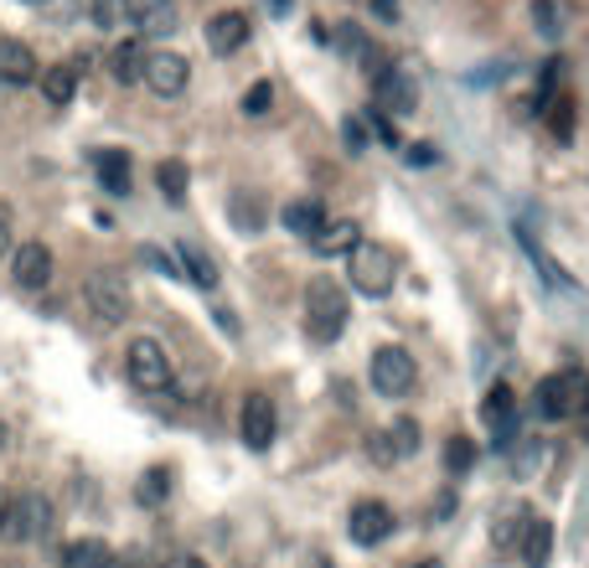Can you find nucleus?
Segmentation results:
<instances>
[{"label":"nucleus","instance_id":"nucleus-5","mask_svg":"<svg viewBox=\"0 0 589 568\" xmlns=\"http://www.w3.org/2000/svg\"><path fill=\"white\" fill-rule=\"evenodd\" d=\"M83 300H88V315L104 321V326H119V321H130V311H135L130 285H124V275H115V269H98V275H88Z\"/></svg>","mask_w":589,"mask_h":568},{"label":"nucleus","instance_id":"nucleus-38","mask_svg":"<svg viewBox=\"0 0 589 568\" xmlns=\"http://www.w3.org/2000/svg\"><path fill=\"white\" fill-rule=\"evenodd\" d=\"M160 568H207V564H202L196 553H171V558H166Z\"/></svg>","mask_w":589,"mask_h":568},{"label":"nucleus","instance_id":"nucleus-8","mask_svg":"<svg viewBox=\"0 0 589 568\" xmlns=\"http://www.w3.org/2000/svg\"><path fill=\"white\" fill-rule=\"evenodd\" d=\"M140 83L160 98H177V94H187V83H192V62L181 58V52H145Z\"/></svg>","mask_w":589,"mask_h":568},{"label":"nucleus","instance_id":"nucleus-34","mask_svg":"<svg viewBox=\"0 0 589 568\" xmlns=\"http://www.w3.org/2000/svg\"><path fill=\"white\" fill-rule=\"evenodd\" d=\"M368 455H373L377 466H393V460H398V455H393V439H388V430H377L373 439H368Z\"/></svg>","mask_w":589,"mask_h":568},{"label":"nucleus","instance_id":"nucleus-23","mask_svg":"<svg viewBox=\"0 0 589 568\" xmlns=\"http://www.w3.org/2000/svg\"><path fill=\"white\" fill-rule=\"evenodd\" d=\"M94 171H98V181H104V192H109V196L130 192V156H124V150H98Z\"/></svg>","mask_w":589,"mask_h":568},{"label":"nucleus","instance_id":"nucleus-30","mask_svg":"<svg viewBox=\"0 0 589 568\" xmlns=\"http://www.w3.org/2000/svg\"><path fill=\"white\" fill-rule=\"evenodd\" d=\"M187 166H181V160H160L156 166V186L160 192H166V202H181V196H187Z\"/></svg>","mask_w":589,"mask_h":568},{"label":"nucleus","instance_id":"nucleus-20","mask_svg":"<svg viewBox=\"0 0 589 568\" xmlns=\"http://www.w3.org/2000/svg\"><path fill=\"white\" fill-rule=\"evenodd\" d=\"M279 222H285L294 238H315L326 228V207H321L315 196H300V202H290V207L279 213Z\"/></svg>","mask_w":589,"mask_h":568},{"label":"nucleus","instance_id":"nucleus-25","mask_svg":"<svg viewBox=\"0 0 589 568\" xmlns=\"http://www.w3.org/2000/svg\"><path fill=\"white\" fill-rule=\"evenodd\" d=\"M177 258H181V275L192 279L196 290H213V285H217V264L202 254L196 243H187V238H181V243H177Z\"/></svg>","mask_w":589,"mask_h":568},{"label":"nucleus","instance_id":"nucleus-28","mask_svg":"<svg viewBox=\"0 0 589 568\" xmlns=\"http://www.w3.org/2000/svg\"><path fill=\"white\" fill-rule=\"evenodd\" d=\"M528 16H532V32H538L543 41L564 37V11H558V0H532Z\"/></svg>","mask_w":589,"mask_h":568},{"label":"nucleus","instance_id":"nucleus-18","mask_svg":"<svg viewBox=\"0 0 589 568\" xmlns=\"http://www.w3.org/2000/svg\"><path fill=\"white\" fill-rule=\"evenodd\" d=\"M79 62H58V68H41V98L52 104V109H68L73 104V94H79Z\"/></svg>","mask_w":589,"mask_h":568},{"label":"nucleus","instance_id":"nucleus-37","mask_svg":"<svg viewBox=\"0 0 589 568\" xmlns=\"http://www.w3.org/2000/svg\"><path fill=\"white\" fill-rule=\"evenodd\" d=\"M409 160H413V166H434L440 150H434V145H409Z\"/></svg>","mask_w":589,"mask_h":568},{"label":"nucleus","instance_id":"nucleus-15","mask_svg":"<svg viewBox=\"0 0 589 568\" xmlns=\"http://www.w3.org/2000/svg\"><path fill=\"white\" fill-rule=\"evenodd\" d=\"M130 26H140V37H171V32L181 26L177 0H135Z\"/></svg>","mask_w":589,"mask_h":568},{"label":"nucleus","instance_id":"nucleus-19","mask_svg":"<svg viewBox=\"0 0 589 568\" xmlns=\"http://www.w3.org/2000/svg\"><path fill=\"white\" fill-rule=\"evenodd\" d=\"M517 243H522V254L532 258V264H538V269H543V279H549L553 290H569V294H585L579 290V279L569 275V269H564V264H553L549 254H543V249H538V238L528 233V228H517Z\"/></svg>","mask_w":589,"mask_h":568},{"label":"nucleus","instance_id":"nucleus-6","mask_svg":"<svg viewBox=\"0 0 589 568\" xmlns=\"http://www.w3.org/2000/svg\"><path fill=\"white\" fill-rule=\"evenodd\" d=\"M368 377H373V388L383 398H404L419 383V367H413V356L404 347H377L373 362H368Z\"/></svg>","mask_w":589,"mask_h":568},{"label":"nucleus","instance_id":"nucleus-33","mask_svg":"<svg viewBox=\"0 0 589 568\" xmlns=\"http://www.w3.org/2000/svg\"><path fill=\"white\" fill-rule=\"evenodd\" d=\"M388 439H393V455L404 460V455L419 450V424H413V419H393V424H388Z\"/></svg>","mask_w":589,"mask_h":568},{"label":"nucleus","instance_id":"nucleus-16","mask_svg":"<svg viewBox=\"0 0 589 568\" xmlns=\"http://www.w3.org/2000/svg\"><path fill=\"white\" fill-rule=\"evenodd\" d=\"M0 83H11V88H26V83H37V52L16 37H0Z\"/></svg>","mask_w":589,"mask_h":568},{"label":"nucleus","instance_id":"nucleus-14","mask_svg":"<svg viewBox=\"0 0 589 568\" xmlns=\"http://www.w3.org/2000/svg\"><path fill=\"white\" fill-rule=\"evenodd\" d=\"M481 419H486V430L507 445V439H517V398H512L507 383H491L486 403H481Z\"/></svg>","mask_w":589,"mask_h":568},{"label":"nucleus","instance_id":"nucleus-7","mask_svg":"<svg viewBox=\"0 0 589 568\" xmlns=\"http://www.w3.org/2000/svg\"><path fill=\"white\" fill-rule=\"evenodd\" d=\"M52 532V501L26 491V496H11V517H5V537L16 543H41Z\"/></svg>","mask_w":589,"mask_h":568},{"label":"nucleus","instance_id":"nucleus-9","mask_svg":"<svg viewBox=\"0 0 589 568\" xmlns=\"http://www.w3.org/2000/svg\"><path fill=\"white\" fill-rule=\"evenodd\" d=\"M393 532V507L388 501H357L352 517H347V537H352L357 548H377V543H388Z\"/></svg>","mask_w":589,"mask_h":568},{"label":"nucleus","instance_id":"nucleus-12","mask_svg":"<svg viewBox=\"0 0 589 568\" xmlns=\"http://www.w3.org/2000/svg\"><path fill=\"white\" fill-rule=\"evenodd\" d=\"M373 98H377V109H393V114H413L419 109V88H413V78L404 68H377Z\"/></svg>","mask_w":589,"mask_h":568},{"label":"nucleus","instance_id":"nucleus-10","mask_svg":"<svg viewBox=\"0 0 589 568\" xmlns=\"http://www.w3.org/2000/svg\"><path fill=\"white\" fill-rule=\"evenodd\" d=\"M275 430H279L275 403H269L264 392H249V398H243V419H238L243 445H249V450H269V445H275Z\"/></svg>","mask_w":589,"mask_h":568},{"label":"nucleus","instance_id":"nucleus-39","mask_svg":"<svg viewBox=\"0 0 589 568\" xmlns=\"http://www.w3.org/2000/svg\"><path fill=\"white\" fill-rule=\"evenodd\" d=\"M11 254V213H5V207H0V258Z\"/></svg>","mask_w":589,"mask_h":568},{"label":"nucleus","instance_id":"nucleus-36","mask_svg":"<svg viewBox=\"0 0 589 568\" xmlns=\"http://www.w3.org/2000/svg\"><path fill=\"white\" fill-rule=\"evenodd\" d=\"M341 135H347V145H352V150H362V145H368V130H362L357 119H347V124H341Z\"/></svg>","mask_w":589,"mask_h":568},{"label":"nucleus","instance_id":"nucleus-1","mask_svg":"<svg viewBox=\"0 0 589 568\" xmlns=\"http://www.w3.org/2000/svg\"><path fill=\"white\" fill-rule=\"evenodd\" d=\"M347 321H352L347 290L336 279H311V290H305V336L315 347H332L336 336L347 331Z\"/></svg>","mask_w":589,"mask_h":568},{"label":"nucleus","instance_id":"nucleus-11","mask_svg":"<svg viewBox=\"0 0 589 568\" xmlns=\"http://www.w3.org/2000/svg\"><path fill=\"white\" fill-rule=\"evenodd\" d=\"M11 279H16L26 294H37L52 285V249L47 243H21L11 254Z\"/></svg>","mask_w":589,"mask_h":568},{"label":"nucleus","instance_id":"nucleus-22","mask_svg":"<svg viewBox=\"0 0 589 568\" xmlns=\"http://www.w3.org/2000/svg\"><path fill=\"white\" fill-rule=\"evenodd\" d=\"M140 73H145V41L124 37L115 52H109V78L130 88V83H140Z\"/></svg>","mask_w":589,"mask_h":568},{"label":"nucleus","instance_id":"nucleus-17","mask_svg":"<svg viewBox=\"0 0 589 568\" xmlns=\"http://www.w3.org/2000/svg\"><path fill=\"white\" fill-rule=\"evenodd\" d=\"M517 553H522V564H528V568H543V564H549V553H553L549 517L528 511V522H522V537H517Z\"/></svg>","mask_w":589,"mask_h":568},{"label":"nucleus","instance_id":"nucleus-41","mask_svg":"<svg viewBox=\"0 0 589 568\" xmlns=\"http://www.w3.org/2000/svg\"><path fill=\"white\" fill-rule=\"evenodd\" d=\"M5 517H11V491H0V532H5Z\"/></svg>","mask_w":589,"mask_h":568},{"label":"nucleus","instance_id":"nucleus-24","mask_svg":"<svg viewBox=\"0 0 589 568\" xmlns=\"http://www.w3.org/2000/svg\"><path fill=\"white\" fill-rule=\"evenodd\" d=\"M62 568H115V553L98 537H79V543L62 548Z\"/></svg>","mask_w":589,"mask_h":568},{"label":"nucleus","instance_id":"nucleus-21","mask_svg":"<svg viewBox=\"0 0 589 568\" xmlns=\"http://www.w3.org/2000/svg\"><path fill=\"white\" fill-rule=\"evenodd\" d=\"M311 243H315V254L321 258H347L357 243H362V228H357V222H326Z\"/></svg>","mask_w":589,"mask_h":568},{"label":"nucleus","instance_id":"nucleus-27","mask_svg":"<svg viewBox=\"0 0 589 568\" xmlns=\"http://www.w3.org/2000/svg\"><path fill=\"white\" fill-rule=\"evenodd\" d=\"M130 11H135V0H88V16H94L98 32H124Z\"/></svg>","mask_w":589,"mask_h":568},{"label":"nucleus","instance_id":"nucleus-44","mask_svg":"<svg viewBox=\"0 0 589 568\" xmlns=\"http://www.w3.org/2000/svg\"><path fill=\"white\" fill-rule=\"evenodd\" d=\"M579 419H589V409H585V413H579Z\"/></svg>","mask_w":589,"mask_h":568},{"label":"nucleus","instance_id":"nucleus-32","mask_svg":"<svg viewBox=\"0 0 589 568\" xmlns=\"http://www.w3.org/2000/svg\"><path fill=\"white\" fill-rule=\"evenodd\" d=\"M476 460V439L471 434H450V445H445V466H450V475H466Z\"/></svg>","mask_w":589,"mask_h":568},{"label":"nucleus","instance_id":"nucleus-3","mask_svg":"<svg viewBox=\"0 0 589 568\" xmlns=\"http://www.w3.org/2000/svg\"><path fill=\"white\" fill-rule=\"evenodd\" d=\"M347 275H352V290H362L368 300H383L398 285V258L383 243H357L347 254Z\"/></svg>","mask_w":589,"mask_h":568},{"label":"nucleus","instance_id":"nucleus-29","mask_svg":"<svg viewBox=\"0 0 589 568\" xmlns=\"http://www.w3.org/2000/svg\"><path fill=\"white\" fill-rule=\"evenodd\" d=\"M522 522H528V511H502V517H496V528H491V543H496V548L502 553H512L517 548V537H522Z\"/></svg>","mask_w":589,"mask_h":568},{"label":"nucleus","instance_id":"nucleus-26","mask_svg":"<svg viewBox=\"0 0 589 568\" xmlns=\"http://www.w3.org/2000/svg\"><path fill=\"white\" fill-rule=\"evenodd\" d=\"M228 222H233L238 233H259V228H264V202H259V192L228 196Z\"/></svg>","mask_w":589,"mask_h":568},{"label":"nucleus","instance_id":"nucleus-2","mask_svg":"<svg viewBox=\"0 0 589 568\" xmlns=\"http://www.w3.org/2000/svg\"><path fill=\"white\" fill-rule=\"evenodd\" d=\"M532 409L543 419H579L589 409V377L579 367H564V373H549L532 392Z\"/></svg>","mask_w":589,"mask_h":568},{"label":"nucleus","instance_id":"nucleus-45","mask_svg":"<svg viewBox=\"0 0 589 568\" xmlns=\"http://www.w3.org/2000/svg\"><path fill=\"white\" fill-rule=\"evenodd\" d=\"M419 568H434V564H419Z\"/></svg>","mask_w":589,"mask_h":568},{"label":"nucleus","instance_id":"nucleus-31","mask_svg":"<svg viewBox=\"0 0 589 568\" xmlns=\"http://www.w3.org/2000/svg\"><path fill=\"white\" fill-rule=\"evenodd\" d=\"M238 109H243V114H249V119H264V114H269V109H275V83H269V78L249 83V94L238 98Z\"/></svg>","mask_w":589,"mask_h":568},{"label":"nucleus","instance_id":"nucleus-42","mask_svg":"<svg viewBox=\"0 0 589 568\" xmlns=\"http://www.w3.org/2000/svg\"><path fill=\"white\" fill-rule=\"evenodd\" d=\"M264 5H269L275 16H285V11H290V0H264Z\"/></svg>","mask_w":589,"mask_h":568},{"label":"nucleus","instance_id":"nucleus-13","mask_svg":"<svg viewBox=\"0 0 589 568\" xmlns=\"http://www.w3.org/2000/svg\"><path fill=\"white\" fill-rule=\"evenodd\" d=\"M207 47H213L217 58H233V52H243V41L254 37V26H249V16L243 11H217V16H207Z\"/></svg>","mask_w":589,"mask_h":568},{"label":"nucleus","instance_id":"nucleus-35","mask_svg":"<svg viewBox=\"0 0 589 568\" xmlns=\"http://www.w3.org/2000/svg\"><path fill=\"white\" fill-rule=\"evenodd\" d=\"M166 496V471H151L140 481V501H160Z\"/></svg>","mask_w":589,"mask_h":568},{"label":"nucleus","instance_id":"nucleus-4","mask_svg":"<svg viewBox=\"0 0 589 568\" xmlns=\"http://www.w3.org/2000/svg\"><path fill=\"white\" fill-rule=\"evenodd\" d=\"M124 373L140 392H171V356L156 336H135L130 352H124Z\"/></svg>","mask_w":589,"mask_h":568},{"label":"nucleus","instance_id":"nucleus-40","mask_svg":"<svg viewBox=\"0 0 589 568\" xmlns=\"http://www.w3.org/2000/svg\"><path fill=\"white\" fill-rule=\"evenodd\" d=\"M373 16L377 21H398V0H373Z\"/></svg>","mask_w":589,"mask_h":568},{"label":"nucleus","instance_id":"nucleus-43","mask_svg":"<svg viewBox=\"0 0 589 568\" xmlns=\"http://www.w3.org/2000/svg\"><path fill=\"white\" fill-rule=\"evenodd\" d=\"M124 568H145V558H140V553H130V558H124Z\"/></svg>","mask_w":589,"mask_h":568}]
</instances>
